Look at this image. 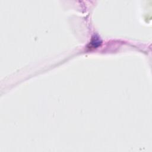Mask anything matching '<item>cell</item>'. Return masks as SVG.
Instances as JSON below:
<instances>
[{
  "label": "cell",
  "instance_id": "6da1fadb",
  "mask_svg": "<svg viewBox=\"0 0 152 152\" xmlns=\"http://www.w3.org/2000/svg\"><path fill=\"white\" fill-rule=\"evenodd\" d=\"M101 43H102V42H101L99 37L95 36L94 37H93L92 42L90 43L89 48H93V49L97 48L100 45Z\"/></svg>",
  "mask_w": 152,
  "mask_h": 152
}]
</instances>
